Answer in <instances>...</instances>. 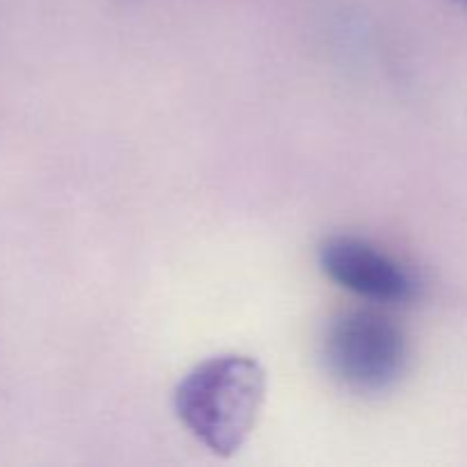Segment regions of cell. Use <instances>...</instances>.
Returning <instances> with one entry per match:
<instances>
[{"label": "cell", "instance_id": "6da1fadb", "mask_svg": "<svg viewBox=\"0 0 467 467\" xmlns=\"http://www.w3.org/2000/svg\"><path fill=\"white\" fill-rule=\"evenodd\" d=\"M267 392V374L251 356L219 354L182 377L173 410L213 454L233 456L254 431Z\"/></svg>", "mask_w": 467, "mask_h": 467}, {"label": "cell", "instance_id": "7a4b0ae2", "mask_svg": "<svg viewBox=\"0 0 467 467\" xmlns=\"http://www.w3.org/2000/svg\"><path fill=\"white\" fill-rule=\"evenodd\" d=\"M322 349L328 374L358 395L390 390L409 363L404 331L377 308H354L331 319Z\"/></svg>", "mask_w": 467, "mask_h": 467}, {"label": "cell", "instance_id": "3957f363", "mask_svg": "<svg viewBox=\"0 0 467 467\" xmlns=\"http://www.w3.org/2000/svg\"><path fill=\"white\" fill-rule=\"evenodd\" d=\"M317 260L336 285L372 304H410L420 296L422 285L413 269L363 237H328L319 244Z\"/></svg>", "mask_w": 467, "mask_h": 467}, {"label": "cell", "instance_id": "277c9868", "mask_svg": "<svg viewBox=\"0 0 467 467\" xmlns=\"http://www.w3.org/2000/svg\"><path fill=\"white\" fill-rule=\"evenodd\" d=\"M459 3H463V5H465V7H467V0H459Z\"/></svg>", "mask_w": 467, "mask_h": 467}]
</instances>
